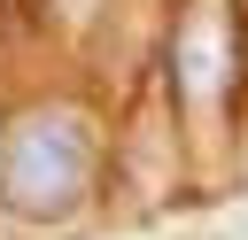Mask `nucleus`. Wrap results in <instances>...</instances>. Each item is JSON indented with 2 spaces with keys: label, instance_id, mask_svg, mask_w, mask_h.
Instances as JSON below:
<instances>
[{
  "label": "nucleus",
  "instance_id": "nucleus-2",
  "mask_svg": "<svg viewBox=\"0 0 248 240\" xmlns=\"http://www.w3.org/2000/svg\"><path fill=\"white\" fill-rule=\"evenodd\" d=\"M225 70H232V46H225V15H217V8H202V15L178 31V85H186L194 101H217Z\"/></svg>",
  "mask_w": 248,
  "mask_h": 240
},
{
  "label": "nucleus",
  "instance_id": "nucleus-1",
  "mask_svg": "<svg viewBox=\"0 0 248 240\" xmlns=\"http://www.w3.org/2000/svg\"><path fill=\"white\" fill-rule=\"evenodd\" d=\"M93 178V139L78 116H31L0 147V194L23 217H70Z\"/></svg>",
  "mask_w": 248,
  "mask_h": 240
}]
</instances>
